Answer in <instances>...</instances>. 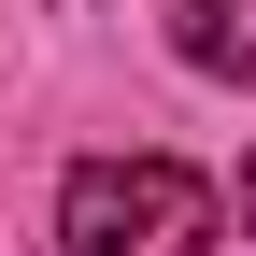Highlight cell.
Here are the masks:
<instances>
[{
    "label": "cell",
    "mask_w": 256,
    "mask_h": 256,
    "mask_svg": "<svg viewBox=\"0 0 256 256\" xmlns=\"http://www.w3.org/2000/svg\"><path fill=\"white\" fill-rule=\"evenodd\" d=\"M242 228H256V156H242Z\"/></svg>",
    "instance_id": "cell-3"
},
{
    "label": "cell",
    "mask_w": 256,
    "mask_h": 256,
    "mask_svg": "<svg viewBox=\"0 0 256 256\" xmlns=\"http://www.w3.org/2000/svg\"><path fill=\"white\" fill-rule=\"evenodd\" d=\"M228 185L185 156H72L57 185V256H214Z\"/></svg>",
    "instance_id": "cell-1"
},
{
    "label": "cell",
    "mask_w": 256,
    "mask_h": 256,
    "mask_svg": "<svg viewBox=\"0 0 256 256\" xmlns=\"http://www.w3.org/2000/svg\"><path fill=\"white\" fill-rule=\"evenodd\" d=\"M171 57L214 86H256V0H171Z\"/></svg>",
    "instance_id": "cell-2"
}]
</instances>
